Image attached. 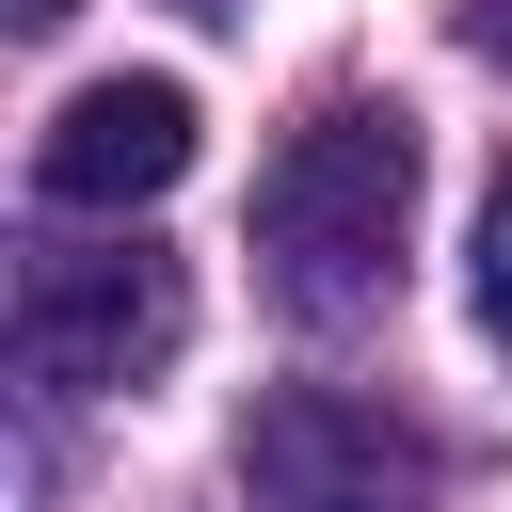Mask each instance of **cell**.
I'll use <instances>...</instances> for the list:
<instances>
[{
    "instance_id": "obj_1",
    "label": "cell",
    "mask_w": 512,
    "mask_h": 512,
    "mask_svg": "<svg viewBox=\"0 0 512 512\" xmlns=\"http://www.w3.org/2000/svg\"><path fill=\"white\" fill-rule=\"evenodd\" d=\"M416 112H320L272 176H256V272L288 320H368L400 288V240H416Z\"/></svg>"
},
{
    "instance_id": "obj_2",
    "label": "cell",
    "mask_w": 512,
    "mask_h": 512,
    "mask_svg": "<svg viewBox=\"0 0 512 512\" xmlns=\"http://www.w3.org/2000/svg\"><path fill=\"white\" fill-rule=\"evenodd\" d=\"M176 336H192V288H176V256H144V240H48V256L16 272V368L64 384V400L144 384Z\"/></svg>"
},
{
    "instance_id": "obj_3",
    "label": "cell",
    "mask_w": 512,
    "mask_h": 512,
    "mask_svg": "<svg viewBox=\"0 0 512 512\" xmlns=\"http://www.w3.org/2000/svg\"><path fill=\"white\" fill-rule=\"evenodd\" d=\"M240 480H256V512H416L432 496V432H400L384 400L288 384V400H256Z\"/></svg>"
},
{
    "instance_id": "obj_4",
    "label": "cell",
    "mask_w": 512,
    "mask_h": 512,
    "mask_svg": "<svg viewBox=\"0 0 512 512\" xmlns=\"http://www.w3.org/2000/svg\"><path fill=\"white\" fill-rule=\"evenodd\" d=\"M176 176H192V96L176 80H80L48 112V144H32V192L48 208H144Z\"/></svg>"
},
{
    "instance_id": "obj_5",
    "label": "cell",
    "mask_w": 512,
    "mask_h": 512,
    "mask_svg": "<svg viewBox=\"0 0 512 512\" xmlns=\"http://www.w3.org/2000/svg\"><path fill=\"white\" fill-rule=\"evenodd\" d=\"M480 336H512V176L480 192Z\"/></svg>"
},
{
    "instance_id": "obj_6",
    "label": "cell",
    "mask_w": 512,
    "mask_h": 512,
    "mask_svg": "<svg viewBox=\"0 0 512 512\" xmlns=\"http://www.w3.org/2000/svg\"><path fill=\"white\" fill-rule=\"evenodd\" d=\"M64 16H80V0H16V32H64Z\"/></svg>"
},
{
    "instance_id": "obj_7",
    "label": "cell",
    "mask_w": 512,
    "mask_h": 512,
    "mask_svg": "<svg viewBox=\"0 0 512 512\" xmlns=\"http://www.w3.org/2000/svg\"><path fill=\"white\" fill-rule=\"evenodd\" d=\"M480 48H512V16H480Z\"/></svg>"
}]
</instances>
